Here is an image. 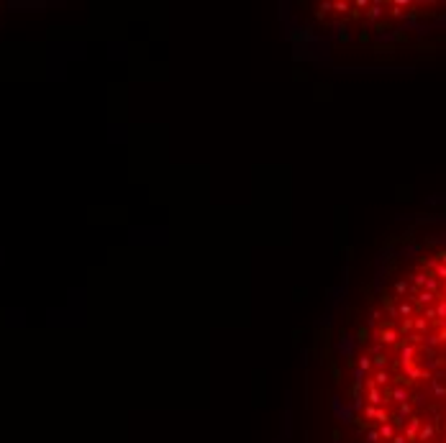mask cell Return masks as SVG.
<instances>
[{
  "mask_svg": "<svg viewBox=\"0 0 446 443\" xmlns=\"http://www.w3.org/2000/svg\"><path fill=\"white\" fill-rule=\"evenodd\" d=\"M367 16H369L372 21H377V18L382 16V5H380V3H372V5H369V10H367Z\"/></svg>",
  "mask_w": 446,
  "mask_h": 443,
  "instance_id": "7a4b0ae2",
  "label": "cell"
},
{
  "mask_svg": "<svg viewBox=\"0 0 446 443\" xmlns=\"http://www.w3.org/2000/svg\"><path fill=\"white\" fill-rule=\"evenodd\" d=\"M439 279L446 292V277ZM393 292L410 302V315H395L385 295L372 310L369 320L395 328L397 338L372 344L369 369H354L357 433L364 443H446V315L433 308V292L408 277Z\"/></svg>",
  "mask_w": 446,
  "mask_h": 443,
  "instance_id": "6da1fadb",
  "label": "cell"
},
{
  "mask_svg": "<svg viewBox=\"0 0 446 443\" xmlns=\"http://www.w3.org/2000/svg\"><path fill=\"white\" fill-rule=\"evenodd\" d=\"M334 10H339V13H344V10H349V3H344V0H339V3H334Z\"/></svg>",
  "mask_w": 446,
  "mask_h": 443,
  "instance_id": "3957f363",
  "label": "cell"
}]
</instances>
